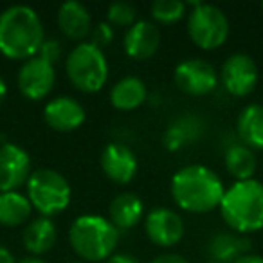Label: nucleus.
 <instances>
[{
  "label": "nucleus",
  "instance_id": "nucleus-1",
  "mask_svg": "<svg viewBox=\"0 0 263 263\" xmlns=\"http://www.w3.org/2000/svg\"><path fill=\"white\" fill-rule=\"evenodd\" d=\"M223 193H226V187L222 179L208 166H184L172 179V197L184 211H213L220 205Z\"/></svg>",
  "mask_w": 263,
  "mask_h": 263
},
{
  "label": "nucleus",
  "instance_id": "nucleus-2",
  "mask_svg": "<svg viewBox=\"0 0 263 263\" xmlns=\"http://www.w3.org/2000/svg\"><path fill=\"white\" fill-rule=\"evenodd\" d=\"M44 24L29 6H11L0 15V52L9 60H29L44 44Z\"/></svg>",
  "mask_w": 263,
  "mask_h": 263
},
{
  "label": "nucleus",
  "instance_id": "nucleus-3",
  "mask_svg": "<svg viewBox=\"0 0 263 263\" xmlns=\"http://www.w3.org/2000/svg\"><path fill=\"white\" fill-rule=\"evenodd\" d=\"M218 208L223 222L238 234L263 229V182L236 180L226 190Z\"/></svg>",
  "mask_w": 263,
  "mask_h": 263
},
{
  "label": "nucleus",
  "instance_id": "nucleus-4",
  "mask_svg": "<svg viewBox=\"0 0 263 263\" xmlns=\"http://www.w3.org/2000/svg\"><path fill=\"white\" fill-rule=\"evenodd\" d=\"M69 241L80 258L106 261L117 247L119 231L101 215H81L70 223Z\"/></svg>",
  "mask_w": 263,
  "mask_h": 263
},
{
  "label": "nucleus",
  "instance_id": "nucleus-5",
  "mask_svg": "<svg viewBox=\"0 0 263 263\" xmlns=\"http://www.w3.org/2000/svg\"><path fill=\"white\" fill-rule=\"evenodd\" d=\"M65 70L70 83L81 92H98L108 80V62L103 49L92 42H81L69 52Z\"/></svg>",
  "mask_w": 263,
  "mask_h": 263
},
{
  "label": "nucleus",
  "instance_id": "nucleus-6",
  "mask_svg": "<svg viewBox=\"0 0 263 263\" xmlns=\"http://www.w3.org/2000/svg\"><path fill=\"white\" fill-rule=\"evenodd\" d=\"M70 184L62 173L49 168L31 172L27 179V198L42 216L51 218L65 211L70 204Z\"/></svg>",
  "mask_w": 263,
  "mask_h": 263
},
{
  "label": "nucleus",
  "instance_id": "nucleus-7",
  "mask_svg": "<svg viewBox=\"0 0 263 263\" xmlns=\"http://www.w3.org/2000/svg\"><path fill=\"white\" fill-rule=\"evenodd\" d=\"M191 13L187 15V33L193 44L200 49L211 51L216 49L229 36V20L227 15L215 4L205 2H187Z\"/></svg>",
  "mask_w": 263,
  "mask_h": 263
},
{
  "label": "nucleus",
  "instance_id": "nucleus-8",
  "mask_svg": "<svg viewBox=\"0 0 263 263\" xmlns=\"http://www.w3.org/2000/svg\"><path fill=\"white\" fill-rule=\"evenodd\" d=\"M259 72L254 58L247 52H234L222 65V83L236 98L251 94L258 85Z\"/></svg>",
  "mask_w": 263,
  "mask_h": 263
},
{
  "label": "nucleus",
  "instance_id": "nucleus-9",
  "mask_svg": "<svg viewBox=\"0 0 263 263\" xmlns=\"http://www.w3.org/2000/svg\"><path fill=\"white\" fill-rule=\"evenodd\" d=\"M175 83L191 96H205L218 85V72L202 58H186L175 67Z\"/></svg>",
  "mask_w": 263,
  "mask_h": 263
},
{
  "label": "nucleus",
  "instance_id": "nucleus-10",
  "mask_svg": "<svg viewBox=\"0 0 263 263\" xmlns=\"http://www.w3.org/2000/svg\"><path fill=\"white\" fill-rule=\"evenodd\" d=\"M56 81L54 65L40 56L26 60L18 70V88L27 99H44L52 90Z\"/></svg>",
  "mask_w": 263,
  "mask_h": 263
},
{
  "label": "nucleus",
  "instance_id": "nucleus-11",
  "mask_svg": "<svg viewBox=\"0 0 263 263\" xmlns=\"http://www.w3.org/2000/svg\"><path fill=\"white\" fill-rule=\"evenodd\" d=\"M144 231L159 247H173L184 236V220L170 208H154L144 216Z\"/></svg>",
  "mask_w": 263,
  "mask_h": 263
},
{
  "label": "nucleus",
  "instance_id": "nucleus-12",
  "mask_svg": "<svg viewBox=\"0 0 263 263\" xmlns=\"http://www.w3.org/2000/svg\"><path fill=\"white\" fill-rule=\"evenodd\" d=\"M31 175V159L18 144L6 143L0 146V193L16 191L27 184Z\"/></svg>",
  "mask_w": 263,
  "mask_h": 263
},
{
  "label": "nucleus",
  "instance_id": "nucleus-13",
  "mask_svg": "<svg viewBox=\"0 0 263 263\" xmlns=\"http://www.w3.org/2000/svg\"><path fill=\"white\" fill-rule=\"evenodd\" d=\"M101 168L110 180L117 184H128L137 173V155L130 146L121 143H110L103 148Z\"/></svg>",
  "mask_w": 263,
  "mask_h": 263
},
{
  "label": "nucleus",
  "instance_id": "nucleus-14",
  "mask_svg": "<svg viewBox=\"0 0 263 263\" xmlns=\"http://www.w3.org/2000/svg\"><path fill=\"white\" fill-rule=\"evenodd\" d=\"M85 108L80 101L69 96H62L49 101L44 108V119L56 132H72L85 121Z\"/></svg>",
  "mask_w": 263,
  "mask_h": 263
},
{
  "label": "nucleus",
  "instance_id": "nucleus-15",
  "mask_svg": "<svg viewBox=\"0 0 263 263\" xmlns=\"http://www.w3.org/2000/svg\"><path fill=\"white\" fill-rule=\"evenodd\" d=\"M124 51L130 58L146 60L159 49L161 31L150 20H137L124 33Z\"/></svg>",
  "mask_w": 263,
  "mask_h": 263
},
{
  "label": "nucleus",
  "instance_id": "nucleus-16",
  "mask_svg": "<svg viewBox=\"0 0 263 263\" xmlns=\"http://www.w3.org/2000/svg\"><path fill=\"white\" fill-rule=\"evenodd\" d=\"M144 216V204L136 193H119L108 208V220L117 231H128L141 222Z\"/></svg>",
  "mask_w": 263,
  "mask_h": 263
},
{
  "label": "nucleus",
  "instance_id": "nucleus-17",
  "mask_svg": "<svg viewBox=\"0 0 263 263\" xmlns=\"http://www.w3.org/2000/svg\"><path fill=\"white\" fill-rule=\"evenodd\" d=\"M58 26L65 36L81 40L90 33L92 15L85 4L78 0H69L63 2L58 9Z\"/></svg>",
  "mask_w": 263,
  "mask_h": 263
},
{
  "label": "nucleus",
  "instance_id": "nucleus-18",
  "mask_svg": "<svg viewBox=\"0 0 263 263\" xmlns=\"http://www.w3.org/2000/svg\"><path fill=\"white\" fill-rule=\"evenodd\" d=\"M208 256L211 261L220 263H234L243 254L251 251V241L238 233H216L208 241Z\"/></svg>",
  "mask_w": 263,
  "mask_h": 263
},
{
  "label": "nucleus",
  "instance_id": "nucleus-19",
  "mask_svg": "<svg viewBox=\"0 0 263 263\" xmlns=\"http://www.w3.org/2000/svg\"><path fill=\"white\" fill-rule=\"evenodd\" d=\"M202 130H204V123L200 117L193 116V114H184L166 128L162 143L170 152L182 150L202 136Z\"/></svg>",
  "mask_w": 263,
  "mask_h": 263
},
{
  "label": "nucleus",
  "instance_id": "nucleus-20",
  "mask_svg": "<svg viewBox=\"0 0 263 263\" xmlns=\"http://www.w3.org/2000/svg\"><path fill=\"white\" fill-rule=\"evenodd\" d=\"M56 238H58L56 226L47 216H38V218L31 220L29 226L22 233L24 247L33 256H40L51 251L56 243Z\"/></svg>",
  "mask_w": 263,
  "mask_h": 263
},
{
  "label": "nucleus",
  "instance_id": "nucleus-21",
  "mask_svg": "<svg viewBox=\"0 0 263 263\" xmlns=\"http://www.w3.org/2000/svg\"><path fill=\"white\" fill-rule=\"evenodd\" d=\"M236 132L241 143L251 150H263V105L252 103L240 112Z\"/></svg>",
  "mask_w": 263,
  "mask_h": 263
},
{
  "label": "nucleus",
  "instance_id": "nucleus-22",
  "mask_svg": "<svg viewBox=\"0 0 263 263\" xmlns=\"http://www.w3.org/2000/svg\"><path fill=\"white\" fill-rule=\"evenodd\" d=\"M148 98V87L141 78L124 76L110 90V101L117 110H134Z\"/></svg>",
  "mask_w": 263,
  "mask_h": 263
},
{
  "label": "nucleus",
  "instance_id": "nucleus-23",
  "mask_svg": "<svg viewBox=\"0 0 263 263\" xmlns=\"http://www.w3.org/2000/svg\"><path fill=\"white\" fill-rule=\"evenodd\" d=\"M33 205L26 195L18 191L0 193V223L8 227H16L31 218Z\"/></svg>",
  "mask_w": 263,
  "mask_h": 263
},
{
  "label": "nucleus",
  "instance_id": "nucleus-24",
  "mask_svg": "<svg viewBox=\"0 0 263 263\" xmlns=\"http://www.w3.org/2000/svg\"><path fill=\"white\" fill-rule=\"evenodd\" d=\"M256 166H258V161H256L254 150L245 146L243 143H233L226 150V170L236 180L252 179Z\"/></svg>",
  "mask_w": 263,
  "mask_h": 263
},
{
  "label": "nucleus",
  "instance_id": "nucleus-25",
  "mask_svg": "<svg viewBox=\"0 0 263 263\" xmlns=\"http://www.w3.org/2000/svg\"><path fill=\"white\" fill-rule=\"evenodd\" d=\"M187 4L182 0H155L150 6V13L157 22L175 24L186 15Z\"/></svg>",
  "mask_w": 263,
  "mask_h": 263
},
{
  "label": "nucleus",
  "instance_id": "nucleus-26",
  "mask_svg": "<svg viewBox=\"0 0 263 263\" xmlns=\"http://www.w3.org/2000/svg\"><path fill=\"white\" fill-rule=\"evenodd\" d=\"M106 18L114 26L130 27L137 22V8L132 2H126V0H117V2H112L108 6Z\"/></svg>",
  "mask_w": 263,
  "mask_h": 263
},
{
  "label": "nucleus",
  "instance_id": "nucleus-27",
  "mask_svg": "<svg viewBox=\"0 0 263 263\" xmlns=\"http://www.w3.org/2000/svg\"><path fill=\"white\" fill-rule=\"evenodd\" d=\"M36 56H40L45 62L54 65L60 60V56H62V44H60V40H56V38H47V40H44V44H42Z\"/></svg>",
  "mask_w": 263,
  "mask_h": 263
},
{
  "label": "nucleus",
  "instance_id": "nucleus-28",
  "mask_svg": "<svg viewBox=\"0 0 263 263\" xmlns=\"http://www.w3.org/2000/svg\"><path fill=\"white\" fill-rule=\"evenodd\" d=\"M112 40H114L112 26H110V24H106V22H101L94 29V40H92V44H96L99 49H103L105 45L112 44Z\"/></svg>",
  "mask_w": 263,
  "mask_h": 263
},
{
  "label": "nucleus",
  "instance_id": "nucleus-29",
  "mask_svg": "<svg viewBox=\"0 0 263 263\" xmlns=\"http://www.w3.org/2000/svg\"><path fill=\"white\" fill-rule=\"evenodd\" d=\"M152 263H190V261L180 254H162L157 256Z\"/></svg>",
  "mask_w": 263,
  "mask_h": 263
},
{
  "label": "nucleus",
  "instance_id": "nucleus-30",
  "mask_svg": "<svg viewBox=\"0 0 263 263\" xmlns=\"http://www.w3.org/2000/svg\"><path fill=\"white\" fill-rule=\"evenodd\" d=\"M105 263H139V261H137V258H134L132 254L121 252V254H112Z\"/></svg>",
  "mask_w": 263,
  "mask_h": 263
},
{
  "label": "nucleus",
  "instance_id": "nucleus-31",
  "mask_svg": "<svg viewBox=\"0 0 263 263\" xmlns=\"http://www.w3.org/2000/svg\"><path fill=\"white\" fill-rule=\"evenodd\" d=\"M234 263H263V256L249 252V254H243L241 258H238Z\"/></svg>",
  "mask_w": 263,
  "mask_h": 263
},
{
  "label": "nucleus",
  "instance_id": "nucleus-32",
  "mask_svg": "<svg viewBox=\"0 0 263 263\" xmlns=\"http://www.w3.org/2000/svg\"><path fill=\"white\" fill-rule=\"evenodd\" d=\"M0 263H16L13 254L4 247V245H0Z\"/></svg>",
  "mask_w": 263,
  "mask_h": 263
},
{
  "label": "nucleus",
  "instance_id": "nucleus-33",
  "mask_svg": "<svg viewBox=\"0 0 263 263\" xmlns=\"http://www.w3.org/2000/svg\"><path fill=\"white\" fill-rule=\"evenodd\" d=\"M16 263H45V261L42 258H38V256H27V258L20 259V261H16Z\"/></svg>",
  "mask_w": 263,
  "mask_h": 263
},
{
  "label": "nucleus",
  "instance_id": "nucleus-34",
  "mask_svg": "<svg viewBox=\"0 0 263 263\" xmlns=\"http://www.w3.org/2000/svg\"><path fill=\"white\" fill-rule=\"evenodd\" d=\"M6 94H8V85H6V81L0 78V103L6 99Z\"/></svg>",
  "mask_w": 263,
  "mask_h": 263
},
{
  "label": "nucleus",
  "instance_id": "nucleus-35",
  "mask_svg": "<svg viewBox=\"0 0 263 263\" xmlns=\"http://www.w3.org/2000/svg\"><path fill=\"white\" fill-rule=\"evenodd\" d=\"M205 263H220V261H211V259H209V261H205Z\"/></svg>",
  "mask_w": 263,
  "mask_h": 263
},
{
  "label": "nucleus",
  "instance_id": "nucleus-36",
  "mask_svg": "<svg viewBox=\"0 0 263 263\" xmlns=\"http://www.w3.org/2000/svg\"><path fill=\"white\" fill-rule=\"evenodd\" d=\"M261 9H263V2H261Z\"/></svg>",
  "mask_w": 263,
  "mask_h": 263
}]
</instances>
